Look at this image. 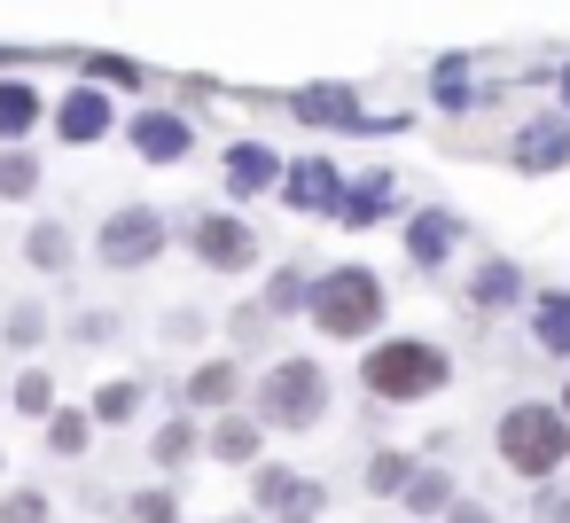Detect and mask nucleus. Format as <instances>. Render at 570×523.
I'll use <instances>...</instances> for the list:
<instances>
[{
    "label": "nucleus",
    "mask_w": 570,
    "mask_h": 523,
    "mask_svg": "<svg viewBox=\"0 0 570 523\" xmlns=\"http://www.w3.org/2000/svg\"><path fill=\"white\" fill-rule=\"evenodd\" d=\"M305 320H313L321 336H367V328L383 320V282H375L367 266H336V274H321V282L305 289Z\"/></svg>",
    "instance_id": "nucleus-1"
},
{
    "label": "nucleus",
    "mask_w": 570,
    "mask_h": 523,
    "mask_svg": "<svg viewBox=\"0 0 570 523\" xmlns=\"http://www.w3.org/2000/svg\"><path fill=\"white\" fill-rule=\"evenodd\" d=\"M500 461L515 476H554L570 461V422L554 406H508L500 414Z\"/></svg>",
    "instance_id": "nucleus-2"
},
{
    "label": "nucleus",
    "mask_w": 570,
    "mask_h": 523,
    "mask_svg": "<svg viewBox=\"0 0 570 523\" xmlns=\"http://www.w3.org/2000/svg\"><path fill=\"white\" fill-rule=\"evenodd\" d=\"M445 375H453V367H445L438 344H406V336H399V344H375V352H367V375H360V383H367L375 398H430Z\"/></svg>",
    "instance_id": "nucleus-3"
},
{
    "label": "nucleus",
    "mask_w": 570,
    "mask_h": 523,
    "mask_svg": "<svg viewBox=\"0 0 570 523\" xmlns=\"http://www.w3.org/2000/svg\"><path fill=\"white\" fill-rule=\"evenodd\" d=\"M321 406H328V375H321L313 359H282V367L258 383V414H266L274 430H305Z\"/></svg>",
    "instance_id": "nucleus-4"
},
{
    "label": "nucleus",
    "mask_w": 570,
    "mask_h": 523,
    "mask_svg": "<svg viewBox=\"0 0 570 523\" xmlns=\"http://www.w3.org/2000/svg\"><path fill=\"white\" fill-rule=\"evenodd\" d=\"M95 250H102V266L134 274V266H149V258L165 250V219H157L149 204H126V211H110V219H102Z\"/></svg>",
    "instance_id": "nucleus-5"
},
{
    "label": "nucleus",
    "mask_w": 570,
    "mask_h": 523,
    "mask_svg": "<svg viewBox=\"0 0 570 523\" xmlns=\"http://www.w3.org/2000/svg\"><path fill=\"white\" fill-rule=\"evenodd\" d=\"M196 258H204V266H219V274H235V266H250V258H258V243H250V227H243V219L204 211V219H196Z\"/></svg>",
    "instance_id": "nucleus-6"
},
{
    "label": "nucleus",
    "mask_w": 570,
    "mask_h": 523,
    "mask_svg": "<svg viewBox=\"0 0 570 523\" xmlns=\"http://www.w3.org/2000/svg\"><path fill=\"white\" fill-rule=\"evenodd\" d=\"M250 492H258V507H282L289 523H313V515L328 507V492H321V484H305V476H289V468H258V484H250Z\"/></svg>",
    "instance_id": "nucleus-7"
},
{
    "label": "nucleus",
    "mask_w": 570,
    "mask_h": 523,
    "mask_svg": "<svg viewBox=\"0 0 570 523\" xmlns=\"http://www.w3.org/2000/svg\"><path fill=\"white\" fill-rule=\"evenodd\" d=\"M282 196H289L297 211H336L344 180H336V165H328V157H305V165H289V172H282Z\"/></svg>",
    "instance_id": "nucleus-8"
},
{
    "label": "nucleus",
    "mask_w": 570,
    "mask_h": 523,
    "mask_svg": "<svg viewBox=\"0 0 570 523\" xmlns=\"http://www.w3.org/2000/svg\"><path fill=\"white\" fill-rule=\"evenodd\" d=\"M56 134H63V141H79V149H87V141H102V134H110V102H102L95 87H71V95L56 102Z\"/></svg>",
    "instance_id": "nucleus-9"
},
{
    "label": "nucleus",
    "mask_w": 570,
    "mask_h": 523,
    "mask_svg": "<svg viewBox=\"0 0 570 523\" xmlns=\"http://www.w3.org/2000/svg\"><path fill=\"white\" fill-rule=\"evenodd\" d=\"M134 149H141L149 165H180V157H188V118H173V110H141V118H134Z\"/></svg>",
    "instance_id": "nucleus-10"
},
{
    "label": "nucleus",
    "mask_w": 570,
    "mask_h": 523,
    "mask_svg": "<svg viewBox=\"0 0 570 523\" xmlns=\"http://www.w3.org/2000/svg\"><path fill=\"white\" fill-rule=\"evenodd\" d=\"M515 165H523V172H554V165H570V126H562V118H539V126H523V141H515Z\"/></svg>",
    "instance_id": "nucleus-11"
},
{
    "label": "nucleus",
    "mask_w": 570,
    "mask_h": 523,
    "mask_svg": "<svg viewBox=\"0 0 570 523\" xmlns=\"http://www.w3.org/2000/svg\"><path fill=\"white\" fill-rule=\"evenodd\" d=\"M453 243H461V219H453V211H422V219L406 227V250H414L422 266H438Z\"/></svg>",
    "instance_id": "nucleus-12"
},
{
    "label": "nucleus",
    "mask_w": 570,
    "mask_h": 523,
    "mask_svg": "<svg viewBox=\"0 0 570 523\" xmlns=\"http://www.w3.org/2000/svg\"><path fill=\"white\" fill-rule=\"evenodd\" d=\"M40 126V95L24 79H0V141H24Z\"/></svg>",
    "instance_id": "nucleus-13"
},
{
    "label": "nucleus",
    "mask_w": 570,
    "mask_h": 523,
    "mask_svg": "<svg viewBox=\"0 0 570 523\" xmlns=\"http://www.w3.org/2000/svg\"><path fill=\"white\" fill-rule=\"evenodd\" d=\"M235 383H243V375H235V359H204V367L188 375V406H227V398H235Z\"/></svg>",
    "instance_id": "nucleus-14"
},
{
    "label": "nucleus",
    "mask_w": 570,
    "mask_h": 523,
    "mask_svg": "<svg viewBox=\"0 0 570 523\" xmlns=\"http://www.w3.org/2000/svg\"><path fill=\"white\" fill-rule=\"evenodd\" d=\"M297 118H313V126H344V118H352V95H344V87H305V95H297Z\"/></svg>",
    "instance_id": "nucleus-15"
},
{
    "label": "nucleus",
    "mask_w": 570,
    "mask_h": 523,
    "mask_svg": "<svg viewBox=\"0 0 570 523\" xmlns=\"http://www.w3.org/2000/svg\"><path fill=\"white\" fill-rule=\"evenodd\" d=\"M24 258H32L40 274H63V266H71V235H63V227H32V235H24Z\"/></svg>",
    "instance_id": "nucleus-16"
},
{
    "label": "nucleus",
    "mask_w": 570,
    "mask_h": 523,
    "mask_svg": "<svg viewBox=\"0 0 570 523\" xmlns=\"http://www.w3.org/2000/svg\"><path fill=\"white\" fill-rule=\"evenodd\" d=\"M87 430H95V422H87L79 406H48V445H56V453H87Z\"/></svg>",
    "instance_id": "nucleus-17"
},
{
    "label": "nucleus",
    "mask_w": 570,
    "mask_h": 523,
    "mask_svg": "<svg viewBox=\"0 0 570 523\" xmlns=\"http://www.w3.org/2000/svg\"><path fill=\"white\" fill-rule=\"evenodd\" d=\"M32 188H40V157L9 149V157H0V196H9V204H24Z\"/></svg>",
    "instance_id": "nucleus-18"
},
{
    "label": "nucleus",
    "mask_w": 570,
    "mask_h": 523,
    "mask_svg": "<svg viewBox=\"0 0 570 523\" xmlns=\"http://www.w3.org/2000/svg\"><path fill=\"white\" fill-rule=\"evenodd\" d=\"M445 500H453V484H445L438 468H422V476H406V507H414V515H438Z\"/></svg>",
    "instance_id": "nucleus-19"
},
{
    "label": "nucleus",
    "mask_w": 570,
    "mask_h": 523,
    "mask_svg": "<svg viewBox=\"0 0 570 523\" xmlns=\"http://www.w3.org/2000/svg\"><path fill=\"white\" fill-rule=\"evenodd\" d=\"M227 180H235V188H266V180H274V157H266V149H235V157H227Z\"/></svg>",
    "instance_id": "nucleus-20"
},
{
    "label": "nucleus",
    "mask_w": 570,
    "mask_h": 523,
    "mask_svg": "<svg viewBox=\"0 0 570 523\" xmlns=\"http://www.w3.org/2000/svg\"><path fill=\"white\" fill-rule=\"evenodd\" d=\"M212 453H219V461H250V453H258V430H250V422H219V430H212Z\"/></svg>",
    "instance_id": "nucleus-21"
},
{
    "label": "nucleus",
    "mask_w": 570,
    "mask_h": 523,
    "mask_svg": "<svg viewBox=\"0 0 570 523\" xmlns=\"http://www.w3.org/2000/svg\"><path fill=\"white\" fill-rule=\"evenodd\" d=\"M539 344L547 352H570V297H547L539 305Z\"/></svg>",
    "instance_id": "nucleus-22"
},
{
    "label": "nucleus",
    "mask_w": 570,
    "mask_h": 523,
    "mask_svg": "<svg viewBox=\"0 0 570 523\" xmlns=\"http://www.w3.org/2000/svg\"><path fill=\"white\" fill-rule=\"evenodd\" d=\"M134 406H141V391H134V383H102V391H95V422H126Z\"/></svg>",
    "instance_id": "nucleus-23"
},
{
    "label": "nucleus",
    "mask_w": 570,
    "mask_h": 523,
    "mask_svg": "<svg viewBox=\"0 0 570 523\" xmlns=\"http://www.w3.org/2000/svg\"><path fill=\"white\" fill-rule=\"evenodd\" d=\"M188 453H196V430H188V422H165V430H157V461H165V468H180Z\"/></svg>",
    "instance_id": "nucleus-24"
},
{
    "label": "nucleus",
    "mask_w": 570,
    "mask_h": 523,
    "mask_svg": "<svg viewBox=\"0 0 570 523\" xmlns=\"http://www.w3.org/2000/svg\"><path fill=\"white\" fill-rule=\"evenodd\" d=\"M0 523H48V500L24 484V492H9V500H0Z\"/></svg>",
    "instance_id": "nucleus-25"
},
{
    "label": "nucleus",
    "mask_w": 570,
    "mask_h": 523,
    "mask_svg": "<svg viewBox=\"0 0 570 523\" xmlns=\"http://www.w3.org/2000/svg\"><path fill=\"white\" fill-rule=\"evenodd\" d=\"M383 196H391V180H360V196L344 204V219H352V227H367V219L383 211Z\"/></svg>",
    "instance_id": "nucleus-26"
},
{
    "label": "nucleus",
    "mask_w": 570,
    "mask_h": 523,
    "mask_svg": "<svg viewBox=\"0 0 570 523\" xmlns=\"http://www.w3.org/2000/svg\"><path fill=\"white\" fill-rule=\"evenodd\" d=\"M438 102H445V110H469V79H461V63H438Z\"/></svg>",
    "instance_id": "nucleus-27"
},
{
    "label": "nucleus",
    "mask_w": 570,
    "mask_h": 523,
    "mask_svg": "<svg viewBox=\"0 0 570 523\" xmlns=\"http://www.w3.org/2000/svg\"><path fill=\"white\" fill-rule=\"evenodd\" d=\"M17 406H24V414H48V406H56V383H48V375H24V383H17Z\"/></svg>",
    "instance_id": "nucleus-28"
},
{
    "label": "nucleus",
    "mask_w": 570,
    "mask_h": 523,
    "mask_svg": "<svg viewBox=\"0 0 570 523\" xmlns=\"http://www.w3.org/2000/svg\"><path fill=\"white\" fill-rule=\"evenodd\" d=\"M406 476H414V468H406V453H383V461L367 468V484H375V492H399Z\"/></svg>",
    "instance_id": "nucleus-29"
},
{
    "label": "nucleus",
    "mask_w": 570,
    "mask_h": 523,
    "mask_svg": "<svg viewBox=\"0 0 570 523\" xmlns=\"http://www.w3.org/2000/svg\"><path fill=\"white\" fill-rule=\"evenodd\" d=\"M40 336H48V320H40L32 305H24V313H9V344H40Z\"/></svg>",
    "instance_id": "nucleus-30"
},
{
    "label": "nucleus",
    "mask_w": 570,
    "mask_h": 523,
    "mask_svg": "<svg viewBox=\"0 0 570 523\" xmlns=\"http://www.w3.org/2000/svg\"><path fill=\"white\" fill-rule=\"evenodd\" d=\"M476 297H484V305H500V297H515V274H508V266H492V274L476 282Z\"/></svg>",
    "instance_id": "nucleus-31"
},
{
    "label": "nucleus",
    "mask_w": 570,
    "mask_h": 523,
    "mask_svg": "<svg viewBox=\"0 0 570 523\" xmlns=\"http://www.w3.org/2000/svg\"><path fill=\"white\" fill-rule=\"evenodd\" d=\"M134 515H141V523H173V492H141Z\"/></svg>",
    "instance_id": "nucleus-32"
},
{
    "label": "nucleus",
    "mask_w": 570,
    "mask_h": 523,
    "mask_svg": "<svg viewBox=\"0 0 570 523\" xmlns=\"http://www.w3.org/2000/svg\"><path fill=\"white\" fill-rule=\"evenodd\" d=\"M266 305H305V282H289V274H282V282L266 289Z\"/></svg>",
    "instance_id": "nucleus-33"
},
{
    "label": "nucleus",
    "mask_w": 570,
    "mask_h": 523,
    "mask_svg": "<svg viewBox=\"0 0 570 523\" xmlns=\"http://www.w3.org/2000/svg\"><path fill=\"white\" fill-rule=\"evenodd\" d=\"M539 515H547V523H570V500L554 492V500H539Z\"/></svg>",
    "instance_id": "nucleus-34"
},
{
    "label": "nucleus",
    "mask_w": 570,
    "mask_h": 523,
    "mask_svg": "<svg viewBox=\"0 0 570 523\" xmlns=\"http://www.w3.org/2000/svg\"><path fill=\"white\" fill-rule=\"evenodd\" d=\"M453 523H492V515L484 507H453Z\"/></svg>",
    "instance_id": "nucleus-35"
},
{
    "label": "nucleus",
    "mask_w": 570,
    "mask_h": 523,
    "mask_svg": "<svg viewBox=\"0 0 570 523\" xmlns=\"http://www.w3.org/2000/svg\"><path fill=\"white\" fill-rule=\"evenodd\" d=\"M562 95H570V79H562Z\"/></svg>",
    "instance_id": "nucleus-36"
},
{
    "label": "nucleus",
    "mask_w": 570,
    "mask_h": 523,
    "mask_svg": "<svg viewBox=\"0 0 570 523\" xmlns=\"http://www.w3.org/2000/svg\"><path fill=\"white\" fill-rule=\"evenodd\" d=\"M562 406H570V398H562Z\"/></svg>",
    "instance_id": "nucleus-37"
}]
</instances>
